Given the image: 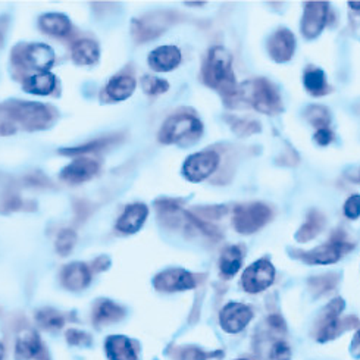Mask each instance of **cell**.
<instances>
[{
    "instance_id": "44dd1931",
    "label": "cell",
    "mask_w": 360,
    "mask_h": 360,
    "mask_svg": "<svg viewBox=\"0 0 360 360\" xmlns=\"http://www.w3.org/2000/svg\"><path fill=\"white\" fill-rule=\"evenodd\" d=\"M56 87V78L53 74L49 71L46 72H37L25 79L24 90L30 94L37 96H47L51 94Z\"/></svg>"
},
{
    "instance_id": "9a60e30c",
    "label": "cell",
    "mask_w": 360,
    "mask_h": 360,
    "mask_svg": "<svg viewBox=\"0 0 360 360\" xmlns=\"http://www.w3.org/2000/svg\"><path fill=\"white\" fill-rule=\"evenodd\" d=\"M181 62V52L175 46H160L149 55V65L158 72L175 70Z\"/></svg>"
},
{
    "instance_id": "d6a6232c",
    "label": "cell",
    "mask_w": 360,
    "mask_h": 360,
    "mask_svg": "<svg viewBox=\"0 0 360 360\" xmlns=\"http://www.w3.org/2000/svg\"><path fill=\"white\" fill-rule=\"evenodd\" d=\"M77 241V236L72 230H63L59 233L58 238H56V250L59 255L67 256L71 253V250L74 249Z\"/></svg>"
},
{
    "instance_id": "83f0119b",
    "label": "cell",
    "mask_w": 360,
    "mask_h": 360,
    "mask_svg": "<svg viewBox=\"0 0 360 360\" xmlns=\"http://www.w3.org/2000/svg\"><path fill=\"white\" fill-rule=\"evenodd\" d=\"M124 316V310L118 304L103 300L94 309V322L96 323H110L117 322Z\"/></svg>"
},
{
    "instance_id": "cb8c5ba5",
    "label": "cell",
    "mask_w": 360,
    "mask_h": 360,
    "mask_svg": "<svg viewBox=\"0 0 360 360\" xmlns=\"http://www.w3.org/2000/svg\"><path fill=\"white\" fill-rule=\"evenodd\" d=\"M325 217L319 210H310L306 218V222L300 226L296 234V240L299 243H307L319 236V233L325 228Z\"/></svg>"
},
{
    "instance_id": "60d3db41",
    "label": "cell",
    "mask_w": 360,
    "mask_h": 360,
    "mask_svg": "<svg viewBox=\"0 0 360 360\" xmlns=\"http://www.w3.org/2000/svg\"><path fill=\"white\" fill-rule=\"evenodd\" d=\"M350 354L353 359L360 360V326L357 328V331L354 333L352 342H350Z\"/></svg>"
},
{
    "instance_id": "f35d334b",
    "label": "cell",
    "mask_w": 360,
    "mask_h": 360,
    "mask_svg": "<svg viewBox=\"0 0 360 360\" xmlns=\"http://www.w3.org/2000/svg\"><path fill=\"white\" fill-rule=\"evenodd\" d=\"M209 356L205 352H202L200 349H195V347H188L181 353V360H206Z\"/></svg>"
},
{
    "instance_id": "7c38bea8",
    "label": "cell",
    "mask_w": 360,
    "mask_h": 360,
    "mask_svg": "<svg viewBox=\"0 0 360 360\" xmlns=\"http://www.w3.org/2000/svg\"><path fill=\"white\" fill-rule=\"evenodd\" d=\"M268 51L275 62H288L292 58L294 51H296V39H294L292 32L285 28L274 32L268 41Z\"/></svg>"
},
{
    "instance_id": "1f68e13d",
    "label": "cell",
    "mask_w": 360,
    "mask_h": 360,
    "mask_svg": "<svg viewBox=\"0 0 360 360\" xmlns=\"http://www.w3.org/2000/svg\"><path fill=\"white\" fill-rule=\"evenodd\" d=\"M115 139H102V140H96L91 141L86 146L81 147H75V149H70V150H62L63 155H83V153H93V152H101L103 150L105 147H109Z\"/></svg>"
},
{
    "instance_id": "ac0fdd59",
    "label": "cell",
    "mask_w": 360,
    "mask_h": 360,
    "mask_svg": "<svg viewBox=\"0 0 360 360\" xmlns=\"http://www.w3.org/2000/svg\"><path fill=\"white\" fill-rule=\"evenodd\" d=\"M44 349L39 335L34 331H24L16 340V359L18 360H31L41 359Z\"/></svg>"
},
{
    "instance_id": "3957f363",
    "label": "cell",
    "mask_w": 360,
    "mask_h": 360,
    "mask_svg": "<svg viewBox=\"0 0 360 360\" xmlns=\"http://www.w3.org/2000/svg\"><path fill=\"white\" fill-rule=\"evenodd\" d=\"M203 133L202 122L191 115H174L169 117L165 124H163L159 140L162 143H181L188 144L193 141H198V139Z\"/></svg>"
},
{
    "instance_id": "ffe728a7",
    "label": "cell",
    "mask_w": 360,
    "mask_h": 360,
    "mask_svg": "<svg viewBox=\"0 0 360 360\" xmlns=\"http://www.w3.org/2000/svg\"><path fill=\"white\" fill-rule=\"evenodd\" d=\"M106 354L110 360H139L131 340L124 335H110L106 340Z\"/></svg>"
},
{
    "instance_id": "f546056e",
    "label": "cell",
    "mask_w": 360,
    "mask_h": 360,
    "mask_svg": "<svg viewBox=\"0 0 360 360\" xmlns=\"http://www.w3.org/2000/svg\"><path fill=\"white\" fill-rule=\"evenodd\" d=\"M36 318L40 322V325L47 330H59L63 326V318L52 309L40 310Z\"/></svg>"
},
{
    "instance_id": "f1b7e54d",
    "label": "cell",
    "mask_w": 360,
    "mask_h": 360,
    "mask_svg": "<svg viewBox=\"0 0 360 360\" xmlns=\"http://www.w3.org/2000/svg\"><path fill=\"white\" fill-rule=\"evenodd\" d=\"M306 120L312 124L315 128L322 129V128H328V124L331 121V115L330 110L326 109L325 106H319V105H314L309 106L304 112Z\"/></svg>"
},
{
    "instance_id": "5bb4252c",
    "label": "cell",
    "mask_w": 360,
    "mask_h": 360,
    "mask_svg": "<svg viewBox=\"0 0 360 360\" xmlns=\"http://www.w3.org/2000/svg\"><path fill=\"white\" fill-rule=\"evenodd\" d=\"M97 171H99L97 162L83 158V159H77L75 162L71 163V165L65 168L60 174V178L67 183L79 184V183L89 181L90 178H93L97 174Z\"/></svg>"
},
{
    "instance_id": "30bf717a",
    "label": "cell",
    "mask_w": 360,
    "mask_h": 360,
    "mask_svg": "<svg viewBox=\"0 0 360 360\" xmlns=\"http://www.w3.org/2000/svg\"><path fill=\"white\" fill-rule=\"evenodd\" d=\"M253 319V310L243 303L231 302L224 306L219 314V323L228 334H238Z\"/></svg>"
},
{
    "instance_id": "d590c367",
    "label": "cell",
    "mask_w": 360,
    "mask_h": 360,
    "mask_svg": "<svg viewBox=\"0 0 360 360\" xmlns=\"http://www.w3.org/2000/svg\"><path fill=\"white\" fill-rule=\"evenodd\" d=\"M271 356L274 360H291V349L284 341H278L274 345Z\"/></svg>"
},
{
    "instance_id": "ba28073f",
    "label": "cell",
    "mask_w": 360,
    "mask_h": 360,
    "mask_svg": "<svg viewBox=\"0 0 360 360\" xmlns=\"http://www.w3.org/2000/svg\"><path fill=\"white\" fill-rule=\"evenodd\" d=\"M219 156L214 150L194 153L184 162L183 175L191 183H200L217 171Z\"/></svg>"
},
{
    "instance_id": "f6af8a7d",
    "label": "cell",
    "mask_w": 360,
    "mask_h": 360,
    "mask_svg": "<svg viewBox=\"0 0 360 360\" xmlns=\"http://www.w3.org/2000/svg\"><path fill=\"white\" fill-rule=\"evenodd\" d=\"M237 360H249V359H237Z\"/></svg>"
},
{
    "instance_id": "4fadbf2b",
    "label": "cell",
    "mask_w": 360,
    "mask_h": 360,
    "mask_svg": "<svg viewBox=\"0 0 360 360\" xmlns=\"http://www.w3.org/2000/svg\"><path fill=\"white\" fill-rule=\"evenodd\" d=\"M155 287L159 291H184L194 288L195 280L184 269H169L155 278Z\"/></svg>"
},
{
    "instance_id": "603a6c76",
    "label": "cell",
    "mask_w": 360,
    "mask_h": 360,
    "mask_svg": "<svg viewBox=\"0 0 360 360\" xmlns=\"http://www.w3.org/2000/svg\"><path fill=\"white\" fill-rule=\"evenodd\" d=\"M40 28L51 36L65 37L71 32V22L65 15L46 13L40 18Z\"/></svg>"
},
{
    "instance_id": "b9f144b4",
    "label": "cell",
    "mask_w": 360,
    "mask_h": 360,
    "mask_svg": "<svg viewBox=\"0 0 360 360\" xmlns=\"http://www.w3.org/2000/svg\"><path fill=\"white\" fill-rule=\"evenodd\" d=\"M269 323H271V326H274L275 330H285V323H284V321L278 316V315H274V316H271L269 318Z\"/></svg>"
},
{
    "instance_id": "4316f807",
    "label": "cell",
    "mask_w": 360,
    "mask_h": 360,
    "mask_svg": "<svg viewBox=\"0 0 360 360\" xmlns=\"http://www.w3.org/2000/svg\"><path fill=\"white\" fill-rule=\"evenodd\" d=\"M71 55L78 65H93L99 59V47L91 40H79L72 46Z\"/></svg>"
},
{
    "instance_id": "d4e9b609",
    "label": "cell",
    "mask_w": 360,
    "mask_h": 360,
    "mask_svg": "<svg viewBox=\"0 0 360 360\" xmlns=\"http://www.w3.org/2000/svg\"><path fill=\"white\" fill-rule=\"evenodd\" d=\"M243 265V250L240 245L226 248L219 259V269L225 278H233Z\"/></svg>"
},
{
    "instance_id": "277c9868",
    "label": "cell",
    "mask_w": 360,
    "mask_h": 360,
    "mask_svg": "<svg viewBox=\"0 0 360 360\" xmlns=\"http://www.w3.org/2000/svg\"><path fill=\"white\" fill-rule=\"evenodd\" d=\"M353 248L354 245L346 240L345 233L337 231L328 243L319 245L314 250L299 252L296 257L309 265H333L337 264L346 253L353 250Z\"/></svg>"
},
{
    "instance_id": "d6986e66",
    "label": "cell",
    "mask_w": 360,
    "mask_h": 360,
    "mask_svg": "<svg viewBox=\"0 0 360 360\" xmlns=\"http://www.w3.org/2000/svg\"><path fill=\"white\" fill-rule=\"evenodd\" d=\"M91 281V272L84 264H71L65 266L62 272V283L63 285L72 290L79 291L84 290Z\"/></svg>"
},
{
    "instance_id": "8992f818",
    "label": "cell",
    "mask_w": 360,
    "mask_h": 360,
    "mask_svg": "<svg viewBox=\"0 0 360 360\" xmlns=\"http://www.w3.org/2000/svg\"><path fill=\"white\" fill-rule=\"evenodd\" d=\"M249 101L253 108L266 115H278L283 112V101L278 89L269 79L259 78L250 84Z\"/></svg>"
},
{
    "instance_id": "6da1fadb",
    "label": "cell",
    "mask_w": 360,
    "mask_h": 360,
    "mask_svg": "<svg viewBox=\"0 0 360 360\" xmlns=\"http://www.w3.org/2000/svg\"><path fill=\"white\" fill-rule=\"evenodd\" d=\"M203 79L209 87L222 94L233 96L237 93L236 77L233 72V56L230 52L219 46L212 49L205 62Z\"/></svg>"
},
{
    "instance_id": "4dcf8cb0",
    "label": "cell",
    "mask_w": 360,
    "mask_h": 360,
    "mask_svg": "<svg viewBox=\"0 0 360 360\" xmlns=\"http://www.w3.org/2000/svg\"><path fill=\"white\" fill-rule=\"evenodd\" d=\"M337 280L338 278L335 275L330 274V275H321V276L312 278V280L309 281V284L318 296H321V294H326L328 291H331L337 285Z\"/></svg>"
},
{
    "instance_id": "ee69618b",
    "label": "cell",
    "mask_w": 360,
    "mask_h": 360,
    "mask_svg": "<svg viewBox=\"0 0 360 360\" xmlns=\"http://www.w3.org/2000/svg\"><path fill=\"white\" fill-rule=\"evenodd\" d=\"M4 354H5L4 346H2V345H0V360H4Z\"/></svg>"
},
{
    "instance_id": "7bdbcfd3",
    "label": "cell",
    "mask_w": 360,
    "mask_h": 360,
    "mask_svg": "<svg viewBox=\"0 0 360 360\" xmlns=\"http://www.w3.org/2000/svg\"><path fill=\"white\" fill-rule=\"evenodd\" d=\"M349 6H350L356 13L360 15V2H350Z\"/></svg>"
},
{
    "instance_id": "484cf974",
    "label": "cell",
    "mask_w": 360,
    "mask_h": 360,
    "mask_svg": "<svg viewBox=\"0 0 360 360\" xmlns=\"http://www.w3.org/2000/svg\"><path fill=\"white\" fill-rule=\"evenodd\" d=\"M303 84L310 94L316 97L328 94L330 91L328 83H326V75L319 68L309 67L303 75Z\"/></svg>"
},
{
    "instance_id": "2e32d148",
    "label": "cell",
    "mask_w": 360,
    "mask_h": 360,
    "mask_svg": "<svg viewBox=\"0 0 360 360\" xmlns=\"http://www.w3.org/2000/svg\"><path fill=\"white\" fill-rule=\"evenodd\" d=\"M147 215H149V210L147 206L143 203H134L125 207L124 214L118 219L117 228L118 231L124 234H134L143 226Z\"/></svg>"
},
{
    "instance_id": "e575fe53",
    "label": "cell",
    "mask_w": 360,
    "mask_h": 360,
    "mask_svg": "<svg viewBox=\"0 0 360 360\" xmlns=\"http://www.w3.org/2000/svg\"><path fill=\"white\" fill-rule=\"evenodd\" d=\"M345 215L349 219H357L360 217V195L354 194L345 203Z\"/></svg>"
},
{
    "instance_id": "7a4b0ae2",
    "label": "cell",
    "mask_w": 360,
    "mask_h": 360,
    "mask_svg": "<svg viewBox=\"0 0 360 360\" xmlns=\"http://www.w3.org/2000/svg\"><path fill=\"white\" fill-rule=\"evenodd\" d=\"M345 306L346 303L341 297H337L326 304L316 326V340L319 342H328L338 337L341 333L354 328V326L359 328L360 322L354 316L340 321V315L345 310Z\"/></svg>"
},
{
    "instance_id": "8d00e7d4",
    "label": "cell",
    "mask_w": 360,
    "mask_h": 360,
    "mask_svg": "<svg viewBox=\"0 0 360 360\" xmlns=\"http://www.w3.org/2000/svg\"><path fill=\"white\" fill-rule=\"evenodd\" d=\"M67 338H68L70 345H72V346H87V345H90V337L84 333L77 331V330L68 331Z\"/></svg>"
},
{
    "instance_id": "8fae6325",
    "label": "cell",
    "mask_w": 360,
    "mask_h": 360,
    "mask_svg": "<svg viewBox=\"0 0 360 360\" xmlns=\"http://www.w3.org/2000/svg\"><path fill=\"white\" fill-rule=\"evenodd\" d=\"M328 8L326 2H307L302 20V32L306 39L318 37L328 21Z\"/></svg>"
},
{
    "instance_id": "52a82bcc",
    "label": "cell",
    "mask_w": 360,
    "mask_h": 360,
    "mask_svg": "<svg viewBox=\"0 0 360 360\" xmlns=\"http://www.w3.org/2000/svg\"><path fill=\"white\" fill-rule=\"evenodd\" d=\"M275 281V268L268 259H260L243 272L241 287L245 292L257 294L269 288Z\"/></svg>"
},
{
    "instance_id": "74e56055",
    "label": "cell",
    "mask_w": 360,
    "mask_h": 360,
    "mask_svg": "<svg viewBox=\"0 0 360 360\" xmlns=\"http://www.w3.org/2000/svg\"><path fill=\"white\" fill-rule=\"evenodd\" d=\"M234 129L240 136H248V134H253V133L260 131V125L255 121H238Z\"/></svg>"
},
{
    "instance_id": "9c48e42d",
    "label": "cell",
    "mask_w": 360,
    "mask_h": 360,
    "mask_svg": "<svg viewBox=\"0 0 360 360\" xmlns=\"http://www.w3.org/2000/svg\"><path fill=\"white\" fill-rule=\"evenodd\" d=\"M6 110L13 120L31 129L41 128L51 120V112L40 103L15 102L6 106Z\"/></svg>"
},
{
    "instance_id": "5b68a950",
    "label": "cell",
    "mask_w": 360,
    "mask_h": 360,
    "mask_svg": "<svg viewBox=\"0 0 360 360\" xmlns=\"http://www.w3.org/2000/svg\"><path fill=\"white\" fill-rule=\"evenodd\" d=\"M272 219V209L265 203H245L234 209V228L240 234H253Z\"/></svg>"
},
{
    "instance_id": "7402d4cb",
    "label": "cell",
    "mask_w": 360,
    "mask_h": 360,
    "mask_svg": "<svg viewBox=\"0 0 360 360\" xmlns=\"http://www.w3.org/2000/svg\"><path fill=\"white\" fill-rule=\"evenodd\" d=\"M136 90V79L128 75H117L110 78L106 86V93L113 101H125L134 93Z\"/></svg>"
},
{
    "instance_id": "ab89813d",
    "label": "cell",
    "mask_w": 360,
    "mask_h": 360,
    "mask_svg": "<svg viewBox=\"0 0 360 360\" xmlns=\"http://www.w3.org/2000/svg\"><path fill=\"white\" fill-rule=\"evenodd\" d=\"M315 140L318 144L321 146H328L333 140H334V134L330 128H322L318 129L316 134H315Z\"/></svg>"
},
{
    "instance_id": "836d02e7",
    "label": "cell",
    "mask_w": 360,
    "mask_h": 360,
    "mask_svg": "<svg viewBox=\"0 0 360 360\" xmlns=\"http://www.w3.org/2000/svg\"><path fill=\"white\" fill-rule=\"evenodd\" d=\"M141 87L149 96H158V94L165 93L169 89V84L165 79H159V78L147 75L143 78Z\"/></svg>"
},
{
    "instance_id": "e0dca14e",
    "label": "cell",
    "mask_w": 360,
    "mask_h": 360,
    "mask_svg": "<svg viewBox=\"0 0 360 360\" xmlns=\"http://www.w3.org/2000/svg\"><path fill=\"white\" fill-rule=\"evenodd\" d=\"M24 62L28 67L39 70V72H46L52 68L55 62V53L46 44H30L24 52Z\"/></svg>"
}]
</instances>
